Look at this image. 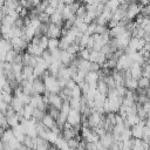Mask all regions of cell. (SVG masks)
Listing matches in <instances>:
<instances>
[{"mask_svg": "<svg viewBox=\"0 0 150 150\" xmlns=\"http://www.w3.org/2000/svg\"><path fill=\"white\" fill-rule=\"evenodd\" d=\"M77 18H81V19H84V16L87 15V8H86V5H81V7L77 9L76 14H75Z\"/></svg>", "mask_w": 150, "mask_h": 150, "instance_id": "cell-29", "label": "cell"}, {"mask_svg": "<svg viewBox=\"0 0 150 150\" xmlns=\"http://www.w3.org/2000/svg\"><path fill=\"white\" fill-rule=\"evenodd\" d=\"M69 103H70L71 109L81 111V98H73L71 97V100L69 101Z\"/></svg>", "mask_w": 150, "mask_h": 150, "instance_id": "cell-21", "label": "cell"}, {"mask_svg": "<svg viewBox=\"0 0 150 150\" xmlns=\"http://www.w3.org/2000/svg\"><path fill=\"white\" fill-rule=\"evenodd\" d=\"M79 56L83 60H89V56H90V50L84 48V49H81L80 53H79Z\"/></svg>", "mask_w": 150, "mask_h": 150, "instance_id": "cell-31", "label": "cell"}, {"mask_svg": "<svg viewBox=\"0 0 150 150\" xmlns=\"http://www.w3.org/2000/svg\"><path fill=\"white\" fill-rule=\"evenodd\" d=\"M81 121H82V114H81V111L71 109L70 112H69V115H68V117H67V122L71 127H74L76 124H80Z\"/></svg>", "mask_w": 150, "mask_h": 150, "instance_id": "cell-3", "label": "cell"}, {"mask_svg": "<svg viewBox=\"0 0 150 150\" xmlns=\"http://www.w3.org/2000/svg\"><path fill=\"white\" fill-rule=\"evenodd\" d=\"M13 97H14V96H12V93H6V91H2V94H1V100H2V101H5L6 103H8L9 105H11V103H12Z\"/></svg>", "mask_w": 150, "mask_h": 150, "instance_id": "cell-28", "label": "cell"}, {"mask_svg": "<svg viewBox=\"0 0 150 150\" xmlns=\"http://www.w3.org/2000/svg\"><path fill=\"white\" fill-rule=\"evenodd\" d=\"M33 90H34V94L33 95H45L46 94V84H45V81L42 79H35L34 82H33Z\"/></svg>", "mask_w": 150, "mask_h": 150, "instance_id": "cell-4", "label": "cell"}, {"mask_svg": "<svg viewBox=\"0 0 150 150\" xmlns=\"http://www.w3.org/2000/svg\"><path fill=\"white\" fill-rule=\"evenodd\" d=\"M109 87H108V84L103 81V80H100L98 82H97V91L98 93H101L102 95H104V96H108V94H109Z\"/></svg>", "mask_w": 150, "mask_h": 150, "instance_id": "cell-15", "label": "cell"}, {"mask_svg": "<svg viewBox=\"0 0 150 150\" xmlns=\"http://www.w3.org/2000/svg\"><path fill=\"white\" fill-rule=\"evenodd\" d=\"M47 94H48V98H49V104L53 105V107H55L56 109L61 110L64 101L60 96V94H49V93H47Z\"/></svg>", "mask_w": 150, "mask_h": 150, "instance_id": "cell-5", "label": "cell"}, {"mask_svg": "<svg viewBox=\"0 0 150 150\" xmlns=\"http://www.w3.org/2000/svg\"><path fill=\"white\" fill-rule=\"evenodd\" d=\"M18 54H19V53H16L14 49H11V50L7 53V55H6V62L13 63L14 60H15V57L18 56Z\"/></svg>", "mask_w": 150, "mask_h": 150, "instance_id": "cell-24", "label": "cell"}, {"mask_svg": "<svg viewBox=\"0 0 150 150\" xmlns=\"http://www.w3.org/2000/svg\"><path fill=\"white\" fill-rule=\"evenodd\" d=\"M132 138V134H131V128H125L124 130H123V132H122V135H121V138H120V141H122V142H124V141H129V139H131Z\"/></svg>", "mask_w": 150, "mask_h": 150, "instance_id": "cell-20", "label": "cell"}, {"mask_svg": "<svg viewBox=\"0 0 150 150\" xmlns=\"http://www.w3.org/2000/svg\"><path fill=\"white\" fill-rule=\"evenodd\" d=\"M120 5H121L120 0H108V2L105 4V7L109 8L110 11H112V13H114L115 11H117L120 8Z\"/></svg>", "mask_w": 150, "mask_h": 150, "instance_id": "cell-18", "label": "cell"}, {"mask_svg": "<svg viewBox=\"0 0 150 150\" xmlns=\"http://www.w3.org/2000/svg\"><path fill=\"white\" fill-rule=\"evenodd\" d=\"M142 139H143V142H145V143H148L150 145V128L146 127V125L144 128V134H143V138Z\"/></svg>", "mask_w": 150, "mask_h": 150, "instance_id": "cell-30", "label": "cell"}, {"mask_svg": "<svg viewBox=\"0 0 150 150\" xmlns=\"http://www.w3.org/2000/svg\"><path fill=\"white\" fill-rule=\"evenodd\" d=\"M8 108H9V104H8V103H6L5 101H2V100H1V103H0V109H1V114H2V115H6V112H7Z\"/></svg>", "mask_w": 150, "mask_h": 150, "instance_id": "cell-33", "label": "cell"}, {"mask_svg": "<svg viewBox=\"0 0 150 150\" xmlns=\"http://www.w3.org/2000/svg\"><path fill=\"white\" fill-rule=\"evenodd\" d=\"M84 81L87 83H97L100 81V71H89L87 75H86V79Z\"/></svg>", "mask_w": 150, "mask_h": 150, "instance_id": "cell-12", "label": "cell"}, {"mask_svg": "<svg viewBox=\"0 0 150 150\" xmlns=\"http://www.w3.org/2000/svg\"><path fill=\"white\" fill-rule=\"evenodd\" d=\"M125 87H127L129 90L136 91V90L138 89V81H137V80H135V79L127 80V81H125Z\"/></svg>", "mask_w": 150, "mask_h": 150, "instance_id": "cell-17", "label": "cell"}, {"mask_svg": "<svg viewBox=\"0 0 150 150\" xmlns=\"http://www.w3.org/2000/svg\"><path fill=\"white\" fill-rule=\"evenodd\" d=\"M134 144H135V138H131L129 141H120V146H121V150H132L134 148Z\"/></svg>", "mask_w": 150, "mask_h": 150, "instance_id": "cell-16", "label": "cell"}, {"mask_svg": "<svg viewBox=\"0 0 150 150\" xmlns=\"http://www.w3.org/2000/svg\"><path fill=\"white\" fill-rule=\"evenodd\" d=\"M26 52H27V53H29V54H30V55H33V56H42V54H43V52H45V50H43L39 45H34V43L29 42Z\"/></svg>", "mask_w": 150, "mask_h": 150, "instance_id": "cell-8", "label": "cell"}, {"mask_svg": "<svg viewBox=\"0 0 150 150\" xmlns=\"http://www.w3.org/2000/svg\"><path fill=\"white\" fill-rule=\"evenodd\" d=\"M55 12H56V8H54V7H52V6H48V7L46 8V11H45V13L48 14L49 16H52Z\"/></svg>", "mask_w": 150, "mask_h": 150, "instance_id": "cell-36", "label": "cell"}, {"mask_svg": "<svg viewBox=\"0 0 150 150\" xmlns=\"http://www.w3.org/2000/svg\"><path fill=\"white\" fill-rule=\"evenodd\" d=\"M145 121H141L138 124L131 127V134H132V138L136 139H142L143 138V134H144V128H145Z\"/></svg>", "mask_w": 150, "mask_h": 150, "instance_id": "cell-2", "label": "cell"}, {"mask_svg": "<svg viewBox=\"0 0 150 150\" xmlns=\"http://www.w3.org/2000/svg\"><path fill=\"white\" fill-rule=\"evenodd\" d=\"M125 32H127V28H125L124 26L118 25V26H116V27H114V28H110L109 34H110V38L115 39V38H117V36L122 35V34H123V33H125Z\"/></svg>", "mask_w": 150, "mask_h": 150, "instance_id": "cell-13", "label": "cell"}, {"mask_svg": "<svg viewBox=\"0 0 150 150\" xmlns=\"http://www.w3.org/2000/svg\"><path fill=\"white\" fill-rule=\"evenodd\" d=\"M42 123H43V125L46 127V128H48L49 130H52V129H54L55 127H57V124H56V121L49 115V114H46L45 115V117H43V120L41 121Z\"/></svg>", "mask_w": 150, "mask_h": 150, "instance_id": "cell-11", "label": "cell"}, {"mask_svg": "<svg viewBox=\"0 0 150 150\" xmlns=\"http://www.w3.org/2000/svg\"><path fill=\"white\" fill-rule=\"evenodd\" d=\"M88 40H89V35H88V34H83V35L81 36V39H80V43H79V46H80V48H81V49L87 48Z\"/></svg>", "mask_w": 150, "mask_h": 150, "instance_id": "cell-27", "label": "cell"}, {"mask_svg": "<svg viewBox=\"0 0 150 150\" xmlns=\"http://www.w3.org/2000/svg\"><path fill=\"white\" fill-rule=\"evenodd\" d=\"M76 150H86V148H84V146H82V145H80V146H79Z\"/></svg>", "mask_w": 150, "mask_h": 150, "instance_id": "cell-37", "label": "cell"}, {"mask_svg": "<svg viewBox=\"0 0 150 150\" xmlns=\"http://www.w3.org/2000/svg\"><path fill=\"white\" fill-rule=\"evenodd\" d=\"M33 111H34V108L30 104L25 105V108H23V117L26 120H32L33 118Z\"/></svg>", "mask_w": 150, "mask_h": 150, "instance_id": "cell-19", "label": "cell"}, {"mask_svg": "<svg viewBox=\"0 0 150 150\" xmlns=\"http://www.w3.org/2000/svg\"><path fill=\"white\" fill-rule=\"evenodd\" d=\"M90 67H91V62L89 60H83V59L80 57V62H79V66H77L79 70H82L86 74H88L90 71Z\"/></svg>", "mask_w": 150, "mask_h": 150, "instance_id": "cell-14", "label": "cell"}, {"mask_svg": "<svg viewBox=\"0 0 150 150\" xmlns=\"http://www.w3.org/2000/svg\"><path fill=\"white\" fill-rule=\"evenodd\" d=\"M150 87V79L148 77H142L141 80H138V88L141 89H146Z\"/></svg>", "mask_w": 150, "mask_h": 150, "instance_id": "cell-22", "label": "cell"}, {"mask_svg": "<svg viewBox=\"0 0 150 150\" xmlns=\"http://www.w3.org/2000/svg\"><path fill=\"white\" fill-rule=\"evenodd\" d=\"M48 42H49V38H48L47 35H42V36L40 38V43H39V46H40L43 50H46V49H48Z\"/></svg>", "mask_w": 150, "mask_h": 150, "instance_id": "cell-25", "label": "cell"}, {"mask_svg": "<svg viewBox=\"0 0 150 150\" xmlns=\"http://www.w3.org/2000/svg\"><path fill=\"white\" fill-rule=\"evenodd\" d=\"M42 59L50 66V63L53 62V56H52V52L49 50V49H46L45 52H43V54H42Z\"/></svg>", "mask_w": 150, "mask_h": 150, "instance_id": "cell-26", "label": "cell"}, {"mask_svg": "<svg viewBox=\"0 0 150 150\" xmlns=\"http://www.w3.org/2000/svg\"><path fill=\"white\" fill-rule=\"evenodd\" d=\"M98 53L97 50H90V56H89V61L93 63V62H96L97 60V56H98Z\"/></svg>", "mask_w": 150, "mask_h": 150, "instance_id": "cell-34", "label": "cell"}, {"mask_svg": "<svg viewBox=\"0 0 150 150\" xmlns=\"http://www.w3.org/2000/svg\"><path fill=\"white\" fill-rule=\"evenodd\" d=\"M141 14L145 18H150V4L146 6H143L141 9Z\"/></svg>", "mask_w": 150, "mask_h": 150, "instance_id": "cell-32", "label": "cell"}, {"mask_svg": "<svg viewBox=\"0 0 150 150\" xmlns=\"http://www.w3.org/2000/svg\"><path fill=\"white\" fill-rule=\"evenodd\" d=\"M20 86H21V89H22V91H23L25 94H27V95H29V96H32V95L34 94V90H33V82H32V81L23 80V81L20 83Z\"/></svg>", "mask_w": 150, "mask_h": 150, "instance_id": "cell-10", "label": "cell"}, {"mask_svg": "<svg viewBox=\"0 0 150 150\" xmlns=\"http://www.w3.org/2000/svg\"><path fill=\"white\" fill-rule=\"evenodd\" d=\"M59 45H60V40L59 39H49L48 49L49 50H55V49L59 48Z\"/></svg>", "mask_w": 150, "mask_h": 150, "instance_id": "cell-23", "label": "cell"}, {"mask_svg": "<svg viewBox=\"0 0 150 150\" xmlns=\"http://www.w3.org/2000/svg\"><path fill=\"white\" fill-rule=\"evenodd\" d=\"M47 36L49 39H59V38H61L62 36V28L50 22L49 23V29H48Z\"/></svg>", "mask_w": 150, "mask_h": 150, "instance_id": "cell-7", "label": "cell"}, {"mask_svg": "<svg viewBox=\"0 0 150 150\" xmlns=\"http://www.w3.org/2000/svg\"><path fill=\"white\" fill-rule=\"evenodd\" d=\"M100 142L102 143V145H103L105 149H110V146L112 145V143H114V142H116V141L114 139L112 134L108 131L105 135H103V136L100 138Z\"/></svg>", "mask_w": 150, "mask_h": 150, "instance_id": "cell-9", "label": "cell"}, {"mask_svg": "<svg viewBox=\"0 0 150 150\" xmlns=\"http://www.w3.org/2000/svg\"><path fill=\"white\" fill-rule=\"evenodd\" d=\"M142 5L138 4V2H134V4H130L129 5V8L127 11V18L129 20H132V19H136L137 15H139L141 13V9H142Z\"/></svg>", "mask_w": 150, "mask_h": 150, "instance_id": "cell-1", "label": "cell"}, {"mask_svg": "<svg viewBox=\"0 0 150 150\" xmlns=\"http://www.w3.org/2000/svg\"><path fill=\"white\" fill-rule=\"evenodd\" d=\"M94 46H95V40H94V35H91V36H89V40H88V43H87V49L93 50Z\"/></svg>", "mask_w": 150, "mask_h": 150, "instance_id": "cell-35", "label": "cell"}, {"mask_svg": "<svg viewBox=\"0 0 150 150\" xmlns=\"http://www.w3.org/2000/svg\"><path fill=\"white\" fill-rule=\"evenodd\" d=\"M130 73H131V77L135 79V80H141L143 77V69H142V66L137 62H134L131 64V67L129 68Z\"/></svg>", "mask_w": 150, "mask_h": 150, "instance_id": "cell-6", "label": "cell"}]
</instances>
